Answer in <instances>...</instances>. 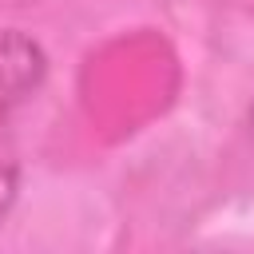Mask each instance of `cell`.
I'll return each instance as SVG.
<instances>
[{
  "mask_svg": "<svg viewBox=\"0 0 254 254\" xmlns=\"http://www.w3.org/2000/svg\"><path fill=\"white\" fill-rule=\"evenodd\" d=\"M44 75H48L44 48L16 28H0V123H8V115L40 91Z\"/></svg>",
  "mask_w": 254,
  "mask_h": 254,
  "instance_id": "1",
  "label": "cell"
},
{
  "mask_svg": "<svg viewBox=\"0 0 254 254\" xmlns=\"http://www.w3.org/2000/svg\"><path fill=\"white\" fill-rule=\"evenodd\" d=\"M16 187H20V167H16V151H12L4 123H0V222L16 202Z\"/></svg>",
  "mask_w": 254,
  "mask_h": 254,
  "instance_id": "2",
  "label": "cell"
},
{
  "mask_svg": "<svg viewBox=\"0 0 254 254\" xmlns=\"http://www.w3.org/2000/svg\"><path fill=\"white\" fill-rule=\"evenodd\" d=\"M250 135H254V111H250Z\"/></svg>",
  "mask_w": 254,
  "mask_h": 254,
  "instance_id": "3",
  "label": "cell"
},
{
  "mask_svg": "<svg viewBox=\"0 0 254 254\" xmlns=\"http://www.w3.org/2000/svg\"><path fill=\"white\" fill-rule=\"evenodd\" d=\"M0 4H24V0H0Z\"/></svg>",
  "mask_w": 254,
  "mask_h": 254,
  "instance_id": "4",
  "label": "cell"
}]
</instances>
